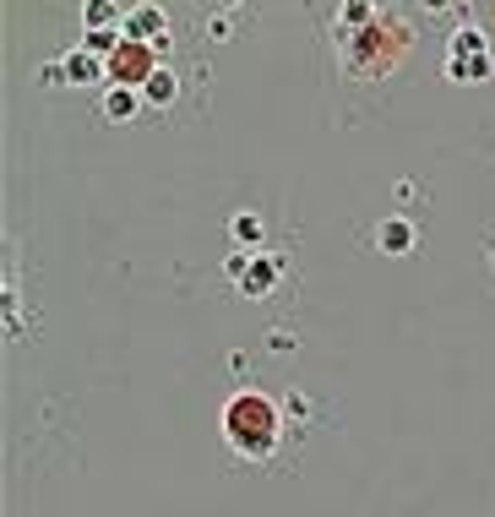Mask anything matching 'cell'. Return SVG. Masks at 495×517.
<instances>
[{"instance_id":"30bf717a","label":"cell","mask_w":495,"mask_h":517,"mask_svg":"<svg viewBox=\"0 0 495 517\" xmlns=\"http://www.w3.org/2000/svg\"><path fill=\"white\" fill-rule=\"evenodd\" d=\"M447 71H452V77H463V82H485L490 77V55H452L447 60Z\"/></svg>"},{"instance_id":"6da1fadb","label":"cell","mask_w":495,"mask_h":517,"mask_svg":"<svg viewBox=\"0 0 495 517\" xmlns=\"http://www.w3.org/2000/svg\"><path fill=\"white\" fill-rule=\"evenodd\" d=\"M278 436H283V420L267 392H234L224 403V441L245 463H267L278 452Z\"/></svg>"},{"instance_id":"8992f818","label":"cell","mask_w":495,"mask_h":517,"mask_svg":"<svg viewBox=\"0 0 495 517\" xmlns=\"http://www.w3.org/2000/svg\"><path fill=\"white\" fill-rule=\"evenodd\" d=\"M278 278H283L278 256H256V262H245V273H240V289H245V294H267Z\"/></svg>"},{"instance_id":"3957f363","label":"cell","mask_w":495,"mask_h":517,"mask_svg":"<svg viewBox=\"0 0 495 517\" xmlns=\"http://www.w3.org/2000/svg\"><path fill=\"white\" fill-rule=\"evenodd\" d=\"M414 224H408V218H398V213H392V218H381V224H376V245H381V256H408V251H414Z\"/></svg>"},{"instance_id":"52a82bcc","label":"cell","mask_w":495,"mask_h":517,"mask_svg":"<svg viewBox=\"0 0 495 517\" xmlns=\"http://www.w3.org/2000/svg\"><path fill=\"white\" fill-rule=\"evenodd\" d=\"M142 88H109L104 93V120H136L142 115Z\"/></svg>"},{"instance_id":"7a4b0ae2","label":"cell","mask_w":495,"mask_h":517,"mask_svg":"<svg viewBox=\"0 0 495 517\" xmlns=\"http://www.w3.org/2000/svg\"><path fill=\"white\" fill-rule=\"evenodd\" d=\"M153 44H136V39H126L120 44V55L109 60V77H115V88H136V82H147L153 77Z\"/></svg>"},{"instance_id":"277c9868","label":"cell","mask_w":495,"mask_h":517,"mask_svg":"<svg viewBox=\"0 0 495 517\" xmlns=\"http://www.w3.org/2000/svg\"><path fill=\"white\" fill-rule=\"evenodd\" d=\"M164 28H169V17L158 6H131V17H126V33L136 44H164Z\"/></svg>"},{"instance_id":"ba28073f","label":"cell","mask_w":495,"mask_h":517,"mask_svg":"<svg viewBox=\"0 0 495 517\" xmlns=\"http://www.w3.org/2000/svg\"><path fill=\"white\" fill-rule=\"evenodd\" d=\"M175 93H180V82H175V71H169V66H158L153 77L142 82V98H147V104H153V109L175 104Z\"/></svg>"},{"instance_id":"4fadbf2b","label":"cell","mask_w":495,"mask_h":517,"mask_svg":"<svg viewBox=\"0 0 495 517\" xmlns=\"http://www.w3.org/2000/svg\"><path fill=\"white\" fill-rule=\"evenodd\" d=\"M343 17H354V22H365V17H370V6H365V0H349V6H343Z\"/></svg>"},{"instance_id":"5b68a950","label":"cell","mask_w":495,"mask_h":517,"mask_svg":"<svg viewBox=\"0 0 495 517\" xmlns=\"http://www.w3.org/2000/svg\"><path fill=\"white\" fill-rule=\"evenodd\" d=\"M60 66H66V82H82V88H88V82H98V77H109V60H98L93 49H71Z\"/></svg>"},{"instance_id":"8fae6325","label":"cell","mask_w":495,"mask_h":517,"mask_svg":"<svg viewBox=\"0 0 495 517\" xmlns=\"http://www.w3.org/2000/svg\"><path fill=\"white\" fill-rule=\"evenodd\" d=\"M234 240L256 245V240H262V218H256V213H234Z\"/></svg>"},{"instance_id":"5bb4252c","label":"cell","mask_w":495,"mask_h":517,"mask_svg":"<svg viewBox=\"0 0 495 517\" xmlns=\"http://www.w3.org/2000/svg\"><path fill=\"white\" fill-rule=\"evenodd\" d=\"M419 6H425V11H441V6H447V0H419Z\"/></svg>"},{"instance_id":"9c48e42d","label":"cell","mask_w":495,"mask_h":517,"mask_svg":"<svg viewBox=\"0 0 495 517\" xmlns=\"http://www.w3.org/2000/svg\"><path fill=\"white\" fill-rule=\"evenodd\" d=\"M82 22H88V33H109V28H126L115 11V0H88L82 6Z\"/></svg>"},{"instance_id":"7c38bea8","label":"cell","mask_w":495,"mask_h":517,"mask_svg":"<svg viewBox=\"0 0 495 517\" xmlns=\"http://www.w3.org/2000/svg\"><path fill=\"white\" fill-rule=\"evenodd\" d=\"M452 39H457V44H452V55H463V60H468V55H485V39H479L474 28H457Z\"/></svg>"},{"instance_id":"9a60e30c","label":"cell","mask_w":495,"mask_h":517,"mask_svg":"<svg viewBox=\"0 0 495 517\" xmlns=\"http://www.w3.org/2000/svg\"><path fill=\"white\" fill-rule=\"evenodd\" d=\"M490 262H495V235H490Z\"/></svg>"}]
</instances>
